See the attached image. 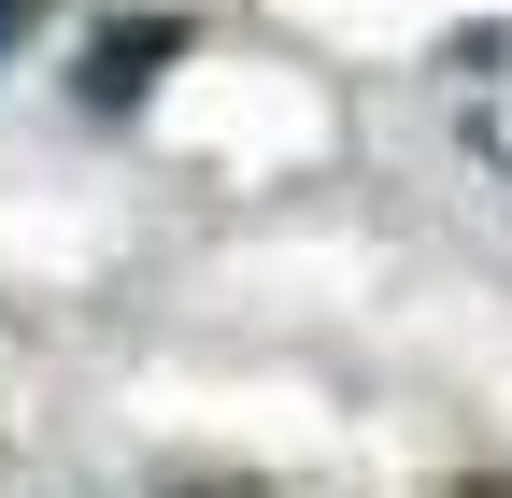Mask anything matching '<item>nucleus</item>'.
<instances>
[{
    "label": "nucleus",
    "instance_id": "1",
    "mask_svg": "<svg viewBox=\"0 0 512 498\" xmlns=\"http://www.w3.org/2000/svg\"><path fill=\"white\" fill-rule=\"evenodd\" d=\"M171 57H185V15H143V29H100V43H86V114H128V100H143V86L171 72Z\"/></svg>",
    "mask_w": 512,
    "mask_h": 498
},
{
    "label": "nucleus",
    "instance_id": "2",
    "mask_svg": "<svg viewBox=\"0 0 512 498\" xmlns=\"http://www.w3.org/2000/svg\"><path fill=\"white\" fill-rule=\"evenodd\" d=\"M43 29V0H0V72H15V43Z\"/></svg>",
    "mask_w": 512,
    "mask_h": 498
}]
</instances>
